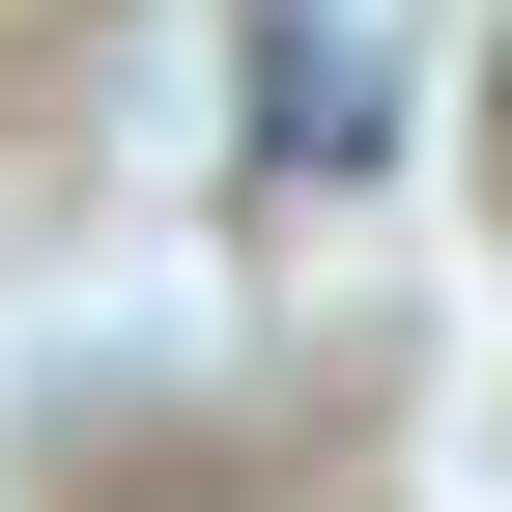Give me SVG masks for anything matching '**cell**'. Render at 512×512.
Returning a JSON list of instances; mask_svg holds the SVG:
<instances>
[{"label":"cell","mask_w":512,"mask_h":512,"mask_svg":"<svg viewBox=\"0 0 512 512\" xmlns=\"http://www.w3.org/2000/svg\"><path fill=\"white\" fill-rule=\"evenodd\" d=\"M256 143H285V171H342V143H370V57H342V29H285V57H256Z\"/></svg>","instance_id":"6da1fadb"},{"label":"cell","mask_w":512,"mask_h":512,"mask_svg":"<svg viewBox=\"0 0 512 512\" xmlns=\"http://www.w3.org/2000/svg\"><path fill=\"white\" fill-rule=\"evenodd\" d=\"M484 171H512V57H484Z\"/></svg>","instance_id":"7a4b0ae2"}]
</instances>
